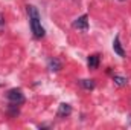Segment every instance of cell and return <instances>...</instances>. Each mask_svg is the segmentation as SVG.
<instances>
[{"mask_svg": "<svg viewBox=\"0 0 131 130\" xmlns=\"http://www.w3.org/2000/svg\"><path fill=\"white\" fill-rule=\"evenodd\" d=\"M28 8V14H29V20H31V28H32V32L37 38H43L44 37V28L41 26V22H40V14L37 11V8L29 5L26 6Z\"/></svg>", "mask_w": 131, "mask_h": 130, "instance_id": "obj_1", "label": "cell"}, {"mask_svg": "<svg viewBox=\"0 0 131 130\" xmlns=\"http://www.w3.org/2000/svg\"><path fill=\"white\" fill-rule=\"evenodd\" d=\"M6 97H8V99H9L11 104H17V106L25 101V95H23V92H21L20 89H11Z\"/></svg>", "mask_w": 131, "mask_h": 130, "instance_id": "obj_2", "label": "cell"}, {"mask_svg": "<svg viewBox=\"0 0 131 130\" xmlns=\"http://www.w3.org/2000/svg\"><path fill=\"white\" fill-rule=\"evenodd\" d=\"M73 28L81 29V31H87V29H89V15L84 14V15L78 17V18L73 22Z\"/></svg>", "mask_w": 131, "mask_h": 130, "instance_id": "obj_3", "label": "cell"}, {"mask_svg": "<svg viewBox=\"0 0 131 130\" xmlns=\"http://www.w3.org/2000/svg\"><path fill=\"white\" fill-rule=\"evenodd\" d=\"M113 51L121 57V58H125V51H124V48H122V44H121V40H119V35H116L114 37V41H113Z\"/></svg>", "mask_w": 131, "mask_h": 130, "instance_id": "obj_4", "label": "cell"}, {"mask_svg": "<svg viewBox=\"0 0 131 130\" xmlns=\"http://www.w3.org/2000/svg\"><path fill=\"white\" fill-rule=\"evenodd\" d=\"M72 113V106L70 104H66V103H63V104H60V107H58V116L60 118H66V116H69Z\"/></svg>", "mask_w": 131, "mask_h": 130, "instance_id": "obj_5", "label": "cell"}, {"mask_svg": "<svg viewBox=\"0 0 131 130\" xmlns=\"http://www.w3.org/2000/svg\"><path fill=\"white\" fill-rule=\"evenodd\" d=\"M87 64L90 69H98L99 66V55H90L87 60Z\"/></svg>", "mask_w": 131, "mask_h": 130, "instance_id": "obj_6", "label": "cell"}, {"mask_svg": "<svg viewBox=\"0 0 131 130\" xmlns=\"http://www.w3.org/2000/svg\"><path fill=\"white\" fill-rule=\"evenodd\" d=\"M79 84H81V87H84L85 90H92V89H95V81H93V80H81Z\"/></svg>", "mask_w": 131, "mask_h": 130, "instance_id": "obj_7", "label": "cell"}, {"mask_svg": "<svg viewBox=\"0 0 131 130\" xmlns=\"http://www.w3.org/2000/svg\"><path fill=\"white\" fill-rule=\"evenodd\" d=\"M49 69L50 70H60L61 69V63H60V60H57V58H50L49 60Z\"/></svg>", "mask_w": 131, "mask_h": 130, "instance_id": "obj_8", "label": "cell"}, {"mask_svg": "<svg viewBox=\"0 0 131 130\" xmlns=\"http://www.w3.org/2000/svg\"><path fill=\"white\" fill-rule=\"evenodd\" d=\"M114 83L117 84V86H125L127 83H128V80L125 78V77H121V75H114Z\"/></svg>", "mask_w": 131, "mask_h": 130, "instance_id": "obj_9", "label": "cell"}, {"mask_svg": "<svg viewBox=\"0 0 131 130\" xmlns=\"http://www.w3.org/2000/svg\"><path fill=\"white\" fill-rule=\"evenodd\" d=\"M5 29V17H3V14H0V32Z\"/></svg>", "mask_w": 131, "mask_h": 130, "instance_id": "obj_10", "label": "cell"}, {"mask_svg": "<svg viewBox=\"0 0 131 130\" xmlns=\"http://www.w3.org/2000/svg\"><path fill=\"white\" fill-rule=\"evenodd\" d=\"M119 2H124V0H119Z\"/></svg>", "mask_w": 131, "mask_h": 130, "instance_id": "obj_11", "label": "cell"}]
</instances>
